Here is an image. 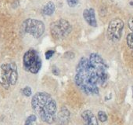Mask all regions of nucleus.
I'll use <instances>...</instances> for the list:
<instances>
[{"label":"nucleus","instance_id":"obj_17","mask_svg":"<svg viewBox=\"0 0 133 125\" xmlns=\"http://www.w3.org/2000/svg\"><path fill=\"white\" fill-rule=\"evenodd\" d=\"M54 53H55V51L52 50H49L46 51V53H45V58H46L47 60H49V59L53 56Z\"/></svg>","mask_w":133,"mask_h":125},{"label":"nucleus","instance_id":"obj_2","mask_svg":"<svg viewBox=\"0 0 133 125\" xmlns=\"http://www.w3.org/2000/svg\"><path fill=\"white\" fill-rule=\"evenodd\" d=\"M31 106L43 122L49 124L55 122L57 106L56 101L50 94L45 92L36 93L31 99Z\"/></svg>","mask_w":133,"mask_h":125},{"label":"nucleus","instance_id":"obj_4","mask_svg":"<svg viewBox=\"0 0 133 125\" xmlns=\"http://www.w3.org/2000/svg\"><path fill=\"white\" fill-rule=\"evenodd\" d=\"M23 66L26 71L37 74L42 67V61L38 52L34 49L28 50L23 57Z\"/></svg>","mask_w":133,"mask_h":125},{"label":"nucleus","instance_id":"obj_13","mask_svg":"<svg viewBox=\"0 0 133 125\" xmlns=\"http://www.w3.org/2000/svg\"><path fill=\"white\" fill-rule=\"evenodd\" d=\"M36 119H37V117H36L35 115H31V116H29L27 118L24 125H34V122L36 120Z\"/></svg>","mask_w":133,"mask_h":125},{"label":"nucleus","instance_id":"obj_11","mask_svg":"<svg viewBox=\"0 0 133 125\" xmlns=\"http://www.w3.org/2000/svg\"><path fill=\"white\" fill-rule=\"evenodd\" d=\"M69 115H70V113H69V111L66 109L65 107H63L62 109H61V111H60V112H59V116H58V118H59V123H66L68 121V120H69Z\"/></svg>","mask_w":133,"mask_h":125},{"label":"nucleus","instance_id":"obj_15","mask_svg":"<svg viewBox=\"0 0 133 125\" xmlns=\"http://www.w3.org/2000/svg\"><path fill=\"white\" fill-rule=\"evenodd\" d=\"M22 93L24 95L27 96V97H30L32 94V91L31 88L30 87H25L23 90H22Z\"/></svg>","mask_w":133,"mask_h":125},{"label":"nucleus","instance_id":"obj_10","mask_svg":"<svg viewBox=\"0 0 133 125\" xmlns=\"http://www.w3.org/2000/svg\"><path fill=\"white\" fill-rule=\"evenodd\" d=\"M42 14L45 16H52L55 11V4L52 2H49L42 8Z\"/></svg>","mask_w":133,"mask_h":125},{"label":"nucleus","instance_id":"obj_6","mask_svg":"<svg viewBox=\"0 0 133 125\" xmlns=\"http://www.w3.org/2000/svg\"><path fill=\"white\" fill-rule=\"evenodd\" d=\"M45 24L39 20L28 18L22 24V30L24 33L32 35L35 39L40 38L45 32Z\"/></svg>","mask_w":133,"mask_h":125},{"label":"nucleus","instance_id":"obj_5","mask_svg":"<svg viewBox=\"0 0 133 125\" xmlns=\"http://www.w3.org/2000/svg\"><path fill=\"white\" fill-rule=\"evenodd\" d=\"M72 31V26L69 21L60 18L50 25V33L53 39H62L68 36Z\"/></svg>","mask_w":133,"mask_h":125},{"label":"nucleus","instance_id":"obj_3","mask_svg":"<svg viewBox=\"0 0 133 125\" xmlns=\"http://www.w3.org/2000/svg\"><path fill=\"white\" fill-rule=\"evenodd\" d=\"M18 80L17 66L14 62L0 66V84L5 89L17 84Z\"/></svg>","mask_w":133,"mask_h":125},{"label":"nucleus","instance_id":"obj_1","mask_svg":"<svg viewBox=\"0 0 133 125\" xmlns=\"http://www.w3.org/2000/svg\"><path fill=\"white\" fill-rule=\"evenodd\" d=\"M108 79L107 66L103 57L93 53L89 58L82 57L76 67L75 82L88 95L99 94V85H104Z\"/></svg>","mask_w":133,"mask_h":125},{"label":"nucleus","instance_id":"obj_14","mask_svg":"<svg viewBox=\"0 0 133 125\" xmlns=\"http://www.w3.org/2000/svg\"><path fill=\"white\" fill-rule=\"evenodd\" d=\"M98 118L101 122H106L107 120V115L105 112L103 111H99L98 112Z\"/></svg>","mask_w":133,"mask_h":125},{"label":"nucleus","instance_id":"obj_8","mask_svg":"<svg viewBox=\"0 0 133 125\" xmlns=\"http://www.w3.org/2000/svg\"><path fill=\"white\" fill-rule=\"evenodd\" d=\"M83 17L89 25L94 27V28L97 26V22H96V14H95L94 9L89 8V9L84 10Z\"/></svg>","mask_w":133,"mask_h":125},{"label":"nucleus","instance_id":"obj_7","mask_svg":"<svg viewBox=\"0 0 133 125\" xmlns=\"http://www.w3.org/2000/svg\"><path fill=\"white\" fill-rule=\"evenodd\" d=\"M124 28V22L120 18H114L109 23L107 36L112 42H117L121 39L122 31Z\"/></svg>","mask_w":133,"mask_h":125},{"label":"nucleus","instance_id":"obj_19","mask_svg":"<svg viewBox=\"0 0 133 125\" xmlns=\"http://www.w3.org/2000/svg\"><path fill=\"white\" fill-rule=\"evenodd\" d=\"M52 72L53 74L56 75V76H58V75L59 74V69H58L57 67H56V66H53V67H52Z\"/></svg>","mask_w":133,"mask_h":125},{"label":"nucleus","instance_id":"obj_12","mask_svg":"<svg viewBox=\"0 0 133 125\" xmlns=\"http://www.w3.org/2000/svg\"><path fill=\"white\" fill-rule=\"evenodd\" d=\"M126 41H127V44L128 46V47L131 50H133V32L129 33L127 35L126 38Z\"/></svg>","mask_w":133,"mask_h":125},{"label":"nucleus","instance_id":"obj_18","mask_svg":"<svg viewBox=\"0 0 133 125\" xmlns=\"http://www.w3.org/2000/svg\"><path fill=\"white\" fill-rule=\"evenodd\" d=\"M128 25L129 29L133 32V17H131V18H130V19L128 20Z\"/></svg>","mask_w":133,"mask_h":125},{"label":"nucleus","instance_id":"obj_16","mask_svg":"<svg viewBox=\"0 0 133 125\" xmlns=\"http://www.w3.org/2000/svg\"><path fill=\"white\" fill-rule=\"evenodd\" d=\"M79 0H66V3H68V6L70 7H75L78 4Z\"/></svg>","mask_w":133,"mask_h":125},{"label":"nucleus","instance_id":"obj_9","mask_svg":"<svg viewBox=\"0 0 133 125\" xmlns=\"http://www.w3.org/2000/svg\"><path fill=\"white\" fill-rule=\"evenodd\" d=\"M85 125H99L98 120L93 112L90 110H85L81 115Z\"/></svg>","mask_w":133,"mask_h":125}]
</instances>
